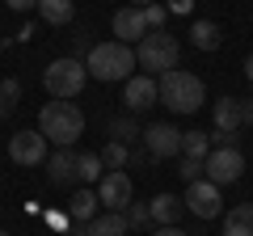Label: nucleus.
<instances>
[{"label":"nucleus","mask_w":253,"mask_h":236,"mask_svg":"<svg viewBox=\"0 0 253 236\" xmlns=\"http://www.w3.org/2000/svg\"><path fill=\"white\" fill-rule=\"evenodd\" d=\"M38 131L46 135V144L55 148H72L76 139L84 135V114L76 101H46L42 110H38Z\"/></svg>","instance_id":"nucleus-1"},{"label":"nucleus","mask_w":253,"mask_h":236,"mask_svg":"<svg viewBox=\"0 0 253 236\" xmlns=\"http://www.w3.org/2000/svg\"><path fill=\"white\" fill-rule=\"evenodd\" d=\"M156 97H161V106H169L173 114H199V106L207 101V89H203V80L194 72L173 68V72L156 76Z\"/></svg>","instance_id":"nucleus-2"},{"label":"nucleus","mask_w":253,"mask_h":236,"mask_svg":"<svg viewBox=\"0 0 253 236\" xmlns=\"http://www.w3.org/2000/svg\"><path fill=\"white\" fill-rule=\"evenodd\" d=\"M84 68H89V76L93 80H106V84H114V80H131V68H139L135 64V46H126V42H93V51L84 55Z\"/></svg>","instance_id":"nucleus-3"},{"label":"nucleus","mask_w":253,"mask_h":236,"mask_svg":"<svg viewBox=\"0 0 253 236\" xmlns=\"http://www.w3.org/2000/svg\"><path fill=\"white\" fill-rule=\"evenodd\" d=\"M177 59H181V42H177L173 34H165V30H148V34L135 42V64L144 68L148 76L173 72Z\"/></svg>","instance_id":"nucleus-4"},{"label":"nucleus","mask_w":253,"mask_h":236,"mask_svg":"<svg viewBox=\"0 0 253 236\" xmlns=\"http://www.w3.org/2000/svg\"><path fill=\"white\" fill-rule=\"evenodd\" d=\"M84 80H89V68H84V59H76V55H59V59H51V64L42 68V89L51 93L55 101H72L76 93L84 89Z\"/></svg>","instance_id":"nucleus-5"},{"label":"nucleus","mask_w":253,"mask_h":236,"mask_svg":"<svg viewBox=\"0 0 253 236\" xmlns=\"http://www.w3.org/2000/svg\"><path fill=\"white\" fill-rule=\"evenodd\" d=\"M203 177L215 182L219 190L232 186V182H241L245 177V152L241 148H211V156L203 160Z\"/></svg>","instance_id":"nucleus-6"},{"label":"nucleus","mask_w":253,"mask_h":236,"mask_svg":"<svg viewBox=\"0 0 253 236\" xmlns=\"http://www.w3.org/2000/svg\"><path fill=\"white\" fill-rule=\"evenodd\" d=\"M186 211L190 215H199V219H215L224 215V198H219V186L207 182V177H199V182H190L186 186Z\"/></svg>","instance_id":"nucleus-7"},{"label":"nucleus","mask_w":253,"mask_h":236,"mask_svg":"<svg viewBox=\"0 0 253 236\" xmlns=\"http://www.w3.org/2000/svg\"><path fill=\"white\" fill-rule=\"evenodd\" d=\"M131 198H135V186H131L126 169H110L106 177L97 182V202L106 211H126V207H131Z\"/></svg>","instance_id":"nucleus-8"},{"label":"nucleus","mask_w":253,"mask_h":236,"mask_svg":"<svg viewBox=\"0 0 253 236\" xmlns=\"http://www.w3.org/2000/svg\"><path fill=\"white\" fill-rule=\"evenodd\" d=\"M144 144L152 160H169V156H181V131L173 122H152L144 127Z\"/></svg>","instance_id":"nucleus-9"},{"label":"nucleus","mask_w":253,"mask_h":236,"mask_svg":"<svg viewBox=\"0 0 253 236\" xmlns=\"http://www.w3.org/2000/svg\"><path fill=\"white\" fill-rule=\"evenodd\" d=\"M9 156H13V164H46V135L42 131H17V135L9 139Z\"/></svg>","instance_id":"nucleus-10"},{"label":"nucleus","mask_w":253,"mask_h":236,"mask_svg":"<svg viewBox=\"0 0 253 236\" xmlns=\"http://www.w3.org/2000/svg\"><path fill=\"white\" fill-rule=\"evenodd\" d=\"M156 76H148V72H135L131 80L123 84V106L131 110V114H144V110H152L156 106Z\"/></svg>","instance_id":"nucleus-11"},{"label":"nucleus","mask_w":253,"mask_h":236,"mask_svg":"<svg viewBox=\"0 0 253 236\" xmlns=\"http://www.w3.org/2000/svg\"><path fill=\"white\" fill-rule=\"evenodd\" d=\"M46 182L51 186H72L76 182V152L72 148H55L46 156Z\"/></svg>","instance_id":"nucleus-12"},{"label":"nucleus","mask_w":253,"mask_h":236,"mask_svg":"<svg viewBox=\"0 0 253 236\" xmlns=\"http://www.w3.org/2000/svg\"><path fill=\"white\" fill-rule=\"evenodd\" d=\"M144 34H148V21H144V13H139V9L126 4V9L114 13V38H118V42L131 46V42H139Z\"/></svg>","instance_id":"nucleus-13"},{"label":"nucleus","mask_w":253,"mask_h":236,"mask_svg":"<svg viewBox=\"0 0 253 236\" xmlns=\"http://www.w3.org/2000/svg\"><path fill=\"white\" fill-rule=\"evenodd\" d=\"M76 236H126V215H123V211L93 215L89 224H76Z\"/></svg>","instance_id":"nucleus-14"},{"label":"nucleus","mask_w":253,"mask_h":236,"mask_svg":"<svg viewBox=\"0 0 253 236\" xmlns=\"http://www.w3.org/2000/svg\"><path fill=\"white\" fill-rule=\"evenodd\" d=\"M148 211H152V224L156 228H169L181 219V211H186V202L177 198V194H156L152 202H148Z\"/></svg>","instance_id":"nucleus-15"},{"label":"nucleus","mask_w":253,"mask_h":236,"mask_svg":"<svg viewBox=\"0 0 253 236\" xmlns=\"http://www.w3.org/2000/svg\"><path fill=\"white\" fill-rule=\"evenodd\" d=\"M245 122H241V97H219L215 101V131H228L236 135Z\"/></svg>","instance_id":"nucleus-16"},{"label":"nucleus","mask_w":253,"mask_h":236,"mask_svg":"<svg viewBox=\"0 0 253 236\" xmlns=\"http://www.w3.org/2000/svg\"><path fill=\"white\" fill-rule=\"evenodd\" d=\"M190 42L199 46V51H219L224 34H219V26H215V21L199 17V21H190Z\"/></svg>","instance_id":"nucleus-17"},{"label":"nucleus","mask_w":253,"mask_h":236,"mask_svg":"<svg viewBox=\"0 0 253 236\" xmlns=\"http://www.w3.org/2000/svg\"><path fill=\"white\" fill-rule=\"evenodd\" d=\"M224 236H253V202H236L224 215Z\"/></svg>","instance_id":"nucleus-18"},{"label":"nucleus","mask_w":253,"mask_h":236,"mask_svg":"<svg viewBox=\"0 0 253 236\" xmlns=\"http://www.w3.org/2000/svg\"><path fill=\"white\" fill-rule=\"evenodd\" d=\"M38 13H42V21H51V26H68V21L76 17V4L72 0H38Z\"/></svg>","instance_id":"nucleus-19"},{"label":"nucleus","mask_w":253,"mask_h":236,"mask_svg":"<svg viewBox=\"0 0 253 236\" xmlns=\"http://www.w3.org/2000/svg\"><path fill=\"white\" fill-rule=\"evenodd\" d=\"M181 156H190V160H207V156H211V135H207V131H181Z\"/></svg>","instance_id":"nucleus-20"},{"label":"nucleus","mask_w":253,"mask_h":236,"mask_svg":"<svg viewBox=\"0 0 253 236\" xmlns=\"http://www.w3.org/2000/svg\"><path fill=\"white\" fill-rule=\"evenodd\" d=\"M93 211H97V194H93V190H76L72 202H68V219H76V224H89Z\"/></svg>","instance_id":"nucleus-21"},{"label":"nucleus","mask_w":253,"mask_h":236,"mask_svg":"<svg viewBox=\"0 0 253 236\" xmlns=\"http://www.w3.org/2000/svg\"><path fill=\"white\" fill-rule=\"evenodd\" d=\"M106 177V164H101V156H93V152H76V182H101Z\"/></svg>","instance_id":"nucleus-22"},{"label":"nucleus","mask_w":253,"mask_h":236,"mask_svg":"<svg viewBox=\"0 0 253 236\" xmlns=\"http://www.w3.org/2000/svg\"><path fill=\"white\" fill-rule=\"evenodd\" d=\"M139 135H144V127H139V122H135L131 114H118L114 122H110V139H118V144H126V148L135 144Z\"/></svg>","instance_id":"nucleus-23"},{"label":"nucleus","mask_w":253,"mask_h":236,"mask_svg":"<svg viewBox=\"0 0 253 236\" xmlns=\"http://www.w3.org/2000/svg\"><path fill=\"white\" fill-rule=\"evenodd\" d=\"M17 101H21V80H0V118H9L13 110H17Z\"/></svg>","instance_id":"nucleus-24"},{"label":"nucleus","mask_w":253,"mask_h":236,"mask_svg":"<svg viewBox=\"0 0 253 236\" xmlns=\"http://www.w3.org/2000/svg\"><path fill=\"white\" fill-rule=\"evenodd\" d=\"M126 160H131V148L118 144V139H110L106 152H101V164H106V173H110V169H126Z\"/></svg>","instance_id":"nucleus-25"},{"label":"nucleus","mask_w":253,"mask_h":236,"mask_svg":"<svg viewBox=\"0 0 253 236\" xmlns=\"http://www.w3.org/2000/svg\"><path fill=\"white\" fill-rule=\"evenodd\" d=\"M126 228H139V232L152 228V211H148V202H135V198H131V207H126Z\"/></svg>","instance_id":"nucleus-26"},{"label":"nucleus","mask_w":253,"mask_h":236,"mask_svg":"<svg viewBox=\"0 0 253 236\" xmlns=\"http://www.w3.org/2000/svg\"><path fill=\"white\" fill-rule=\"evenodd\" d=\"M144 13V21H148V30H165V21H169V9H165V4H148V9H139Z\"/></svg>","instance_id":"nucleus-27"},{"label":"nucleus","mask_w":253,"mask_h":236,"mask_svg":"<svg viewBox=\"0 0 253 236\" xmlns=\"http://www.w3.org/2000/svg\"><path fill=\"white\" fill-rule=\"evenodd\" d=\"M177 177H181V182H199V177H203V160H190V156H181V164H177Z\"/></svg>","instance_id":"nucleus-28"},{"label":"nucleus","mask_w":253,"mask_h":236,"mask_svg":"<svg viewBox=\"0 0 253 236\" xmlns=\"http://www.w3.org/2000/svg\"><path fill=\"white\" fill-rule=\"evenodd\" d=\"M241 122L253 127V97H241Z\"/></svg>","instance_id":"nucleus-29"},{"label":"nucleus","mask_w":253,"mask_h":236,"mask_svg":"<svg viewBox=\"0 0 253 236\" xmlns=\"http://www.w3.org/2000/svg\"><path fill=\"white\" fill-rule=\"evenodd\" d=\"M13 13H30V9H38V0H4Z\"/></svg>","instance_id":"nucleus-30"},{"label":"nucleus","mask_w":253,"mask_h":236,"mask_svg":"<svg viewBox=\"0 0 253 236\" xmlns=\"http://www.w3.org/2000/svg\"><path fill=\"white\" fill-rule=\"evenodd\" d=\"M152 236H186V232H181L177 224H169V228H152Z\"/></svg>","instance_id":"nucleus-31"},{"label":"nucleus","mask_w":253,"mask_h":236,"mask_svg":"<svg viewBox=\"0 0 253 236\" xmlns=\"http://www.w3.org/2000/svg\"><path fill=\"white\" fill-rule=\"evenodd\" d=\"M30 38H34V21H26V26L17 30V42H30Z\"/></svg>","instance_id":"nucleus-32"},{"label":"nucleus","mask_w":253,"mask_h":236,"mask_svg":"<svg viewBox=\"0 0 253 236\" xmlns=\"http://www.w3.org/2000/svg\"><path fill=\"white\" fill-rule=\"evenodd\" d=\"M169 13H190V0H169Z\"/></svg>","instance_id":"nucleus-33"},{"label":"nucleus","mask_w":253,"mask_h":236,"mask_svg":"<svg viewBox=\"0 0 253 236\" xmlns=\"http://www.w3.org/2000/svg\"><path fill=\"white\" fill-rule=\"evenodd\" d=\"M245 76H249V80H253V55H249V59H245Z\"/></svg>","instance_id":"nucleus-34"},{"label":"nucleus","mask_w":253,"mask_h":236,"mask_svg":"<svg viewBox=\"0 0 253 236\" xmlns=\"http://www.w3.org/2000/svg\"><path fill=\"white\" fill-rule=\"evenodd\" d=\"M148 4H152V0H131V9H148Z\"/></svg>","instance_id":"nucleus-35"},{"label":"nucleus","mask_w":253,"mask_h":236,"mask_svg":"<svg viewBox=\"0 0 253 236\" xmlns=\"http://www.w3.org/2000/svg\"><path fill=\"white\" fill-rule=\"evenodd\" d=\"M0 236H9V232H4V228H0Z\"/></svg>","instance_id":"nucleus-36"}]
</instances>
